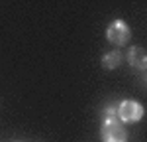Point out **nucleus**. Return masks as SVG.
<instances>
[{"label": "nucleus", "mask_w": 147, "mask_h": 142, "mask_svg": "<svg viewBox=\"0 0 147 142\" xmlns=\"http://www.w3.org/2000/svg\"><path fill=\"white\" fill-rule=\"evenodd\" d=\"M100 136H102V142H127V130L118 118L102 120Z\"/></svg>", "instance_id": "nucleus-1"}, {"label": "nucleus", "mask_w": 147, "mask_h": 142, "mask_svg": "<svg viewBox=\"0 0 147 142\" xmlns=\"http://www.w3.org/2000/svg\"><path fill=\"white\" fill-rule=\"evenodd\" d=\"M143 118V106L137 101L124 99L118 105V120L120 122H139Z\"/></svg>", "instance_id": "nucleus-2"}, {"label": "nucleus", "mask_w": 147, "mask_h": 142, "mask_svg": "<svg viewBox=\"0 0 147 142\" xmlns=\"http://www.w3.org/2000/svg\"><path fill=\"white\" fill-rule=\"evenodd\" d=\"M106 38L114 46H125L127 40L131 38V30H129V26L124 20H114L106 28Z\"/></svg>", "instance_id": "nucleus-3"}, {"label": "nucleus", "mask_w": 147, "mask_h": 142, "mask_svg": "<svg viewBox=\"0 0 147 142\" xmlns=\"http://www.w3.org/2000/svg\"><path fill=\"white\" fill-rule=\"evenodd\" d=\"M125 57H127V63H129L131 67H136V69H139V71H143L147 67V51L141 46L129 47V51H127Z\"/></svg>", "instance_id": "nucleus-4"}, {"label": "nucleus", "mask_w": 147, "mask_h": 142, "mask_svg": "<svg viewBox=\"0 0 147 142\" xmlns=\"http://www.w3.org/2000/svg\"><path fill=\"white\" fill-rule=\"evenodd\" d=\"M122 61H124V53H122L120 49H112V51H106V53L102 55V67H106V69H116V67L122 65Z\"/></svg>", "instance_id": "nucleus-5"}, {"label": "nucleus", "mask_w": 147, "mask_h": 142, "mask_svg": "<svg viewBox=\"0 0 147 142\" xmlns=\"http://www.w3.org/2000/svg\"><path fill=\"white\" fill-rule=\"evenodd\" d=\"M114 118H118V106L106 105L102 109V120H114Z\"/></svg>", "instance_id": "nucleus-6"}, {"label": "nucleus", "mask_w": 147, "mask_h": 142, "mask_svg": "<svg viewBox=\"0 0 147 142\" xmlns=\"http://www.w3.org/2000/svg\"><path fill=\"white\" fill-rule=\"evenodd\" d=\"M16 142H18V140H16Z\"/></svg>", "instance_id": "nucleus-7"}]
</instances>
